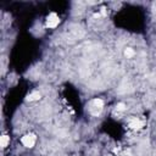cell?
<instances>
[{
    "instance_id": "5b68a950",
    "label": "cell",
    "mask_w": 156,
    "mask_h": 156,
    "mask_svg": "<svg viewBox=\"0 0 156 156\" xmlns=\"http://www.w3.org/2000/svg\"><path fill=\"white\" fill-rule=\"evenodd\" d=\"M40 98H41L40 93H39L38 90H34V91H32L30 94L27 95V101H37V100H39Z\"/></svg>"
},
{
    "instance_id": "8992f818",
    "label": "cell",
    "mask_w": 156,
    "mask_h": 156,
    "mask_svg": "<svg viewBox=\"0 0 156 156\" xmlns=\"http://www.w3.org/2000/svg\"><path fill=\"white\" fill-rule=\"evenodd\" d=\"M9 143H10V136H7L6 134L1 135V147H6Z\"/></svg>"
},
{
    "instance_id": "3957f363",
    "label": "cell",
    "mask_w": 156,
    "mask_h": 156,
    "mask_svg": "<svg viewBox=\"0 0 156 156\" xmlns=\"http://www.w3.org/2000/svg\"><path fill=\"white\" fill-rule=\"evenodd\" d=\"M35 141H37V138H35L34 134H26V135L22 136V139H21L22 145L26 146V147H33L34 144H35Z\"/></svg>"
},
{
    "instance_id": "7a4b0ae2",
    "label": "cell",
    "mask_w": 156,
    "mask_h": 156,
    "mask_svg": "<svg viewBox=\"0 0 156 156\" xmlns=\"http://www.w3.org/2000/svg\"><path fill=\"white\" fill-rule=\"evenodd\" d=\"M58 23H60V18H58V16H57L55 12H51V13L46 17L45 26H46L48 28H55V27H57Z\"/></svg>"
},
{
    "instance_id": "6da1fadb",
    "label": "cell",
    "mask_w": 156,
    "mask_h": 156,
    "mask_svg": "<svg viewBox=\"0 0 156 156\" xmlns=\"http://www.w3.org/2000/svg\"><path fill=\"white\" fill-rule=\"evenodd\" d=\"M102 107H104V101L101 99H99V98L93 99L90 101V104H89V111H90V113L93 116H98L101 112Z\"/></svg>"
},
{
    "instance_id": "ba28073f",
    "label": "cell",
    "mask_w": 156,
    "mask_h": 156,
    "mask_svg": "<svg viewBox=\"0 0 156 156\" xmlns=\"http://www.w3.org/2000/svg\"><path fill=\"white\" fill-rule=\"evenodd\" d=\"M124 108H126V105L123 102H119L116 105V111H123Z\"/></svg>"
},
{
    "instance_id": "277c9868",
    "label": "cell",
    "mask_w": 156,
    "mask_h": 156,
    "mask_svg": "<svg viewBox=\"0 0 156 156\" xmlns=\"http://www.w3.org/2000/svg\"><path fill=\"white\" fill-rule=\"evenodd\" d=\"M144 124H145V122H144V121H141V119H140V118H138V117L130 118V119H129V122H128V127H129L130 129H134V130L143 128V127H144Z\"/></svg>"
},
{
    "instance_id": "52a82bcc",
    "label": "cell",
    "mask_w": 156,
    "mask_h": 156,
    "mask_svg": "<svg viewBox=\"0 0 156 156\" xmlns=\"http://www.w3.org/2000/svg\"><path fill=\"white\" fill-rule=\"evenodd\" d=\"M134 50L133 49H130V48H127L126 50H124V55L127 56V57H133L134 56Z\"/></svg>"
}]
</instances>
